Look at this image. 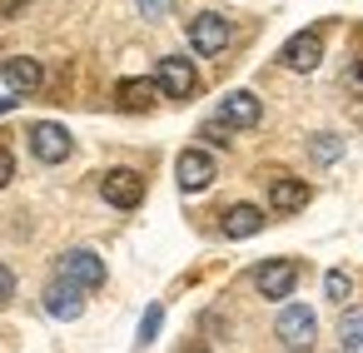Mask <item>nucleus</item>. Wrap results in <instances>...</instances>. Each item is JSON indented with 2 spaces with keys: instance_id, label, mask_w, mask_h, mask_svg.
Returning <instances> with one entry per match:
<instances>
[{
  "instance_id": "nucleus-1",
  "label": "nucleus",
  "mask_w": 363,
  "mask_h": 353,
  "mask_svg": "<svg viewBox=\"0 0 363 353\" xmlns=\"http://www.w3.org/2000/svg\"><path fill=\"white\" fill-rule=\"evenodd\" d=\"M274 333H279V343L289 353H308L313 338H318V313L308 303H284L279 318H274Z\"/></svg>"
},
{
  "instance_id": "nucleus-2",
  "label": "nucleus",
  "mask_w": 363,
  "mask_h": 353,
  "mask_svg": "<svg viewBox=\"0 0 363 353\" xmlns=\"http://www.w3.org/2000/svg\"><path fill=\"white\" fill-rule=\"evenodd\" d=\"M229 40H234V30H229V21L219 11H199L189 21V50L194 55H224Z\"/></svg>"
},
{
  "instance_id": "nucleus-3",
  "label": "nucleus",
  "mask_w": 363,
  "mask_h": 353,
  "mask_svg": "<svg viewBox=\"0 0 363 353\" xmlns=\"http://www.w3.org/2000/svg\"><path fill=\"white\" fill-rule=\"evenodd\" d=\"M26 140H30V155H35L40 164H60V159H70V150H75L70 130H65V125H55V120L30 125V130H26Z\"/></svg>"
},
{
  "instance_id": "nucleus-4",
  "label": "nucleus",
  "mask_w": 363,
  "mask_h": 353,
  "mask_svg": "<svg viewBox=\"0 0 363 353\" xmlns=\"http://www.w3.org/2000/svg\"><path fill=\"white\" fill-rule=\"evenodd\" d=\"M155 85H160V95H169V100H189V95L199 90V75H194L189 55H164V60L155 65Z\"/></svg>"
},
{
  "instance_id": "nucleus-5",
  "label": "nucleus",
  "mask_w": 363,
  "mask_h": 353,
  "mask_svg": "<svg viewBox=\"0 0 363 353\" xmlns=\"http://www.w3.org/2000/svg\"><path fill=\"white\" fill-rule=\"evenodd\" d=\"M318 60H323V35H318V30H298V35H289L284 50H279V65L294 70V75L318 70Z\"/></svg>"
},
{
  "instance_id": "nucleus-6",
  "label": "nucleus",
  "mask_w": 363,
  "mask_h": 353,
  "mask_svg": "<svg viewBox=\"0 0 363 353\" xmlns=\"http://www.w3.org/2000/svg\"><path fill=\"white\" fill-rule=\"evenodd\" d=\"M60 279L75 288H105V259L95 249H70L60 254Z\"/></svg>"
},
{
  "instance_id": "nucleus-7",
  "label": "nucleus",
  "mask_w": 363,
  "mask_h": 353,
  "mask_svg": "<svg viewBox=\"0 0 363 353\" xmlns=\"http://www.w3.org/2000/svg\"><path fill=\"white\" fill-rule=\"evenodd\" d=\"M214 174H219V169H214V155H209V150H179V159H174V179H179L184 194L209 189Z\"/></svg>"
},
{
  "instance_id": "nucleus-8",
  "label": "nucleus",
  "mask_w": 363,
  "mask_h": 353,
  "mask_svg": "<svg viewBox=\"0 0 363 353\" xmlns=\"http://www.w3.org/2000/svg\"><path fill=\"white\" fill-rule=\"evenodd\" d=\"M294 284H298V264H294V259H269V264H259V269H254V288H259L269 303L289 298V293H294Z\"/></svg>"
},
{
  "instance_id": "nucleus-9",
  "label": "nucleus",
  "mask_w": 363,
  "mask_h": 353,
  "mask_svg": "<svg viewBox=\"0 0 363 353\" xmlns=\"http://www.w3.org/2000/svg\"><path fill=\"white\" fill-rule=\"evenodd\" d=\"M100 194H105V204H115V209H140V204H145V179H140L135 169H105Z\"/></svg>"
},
{
  "instance_id": "nucleus-10",
  "label": "nucleus",
  "mask_w": 363,
  "mask_h": 353,
  "mask_svg": "<svg viewBox=\"0 0 363 353\" xmlns=\"http://www.w3.org/2000/svg\"><path fill=\"white\" fill-rule=\"evenodd\" d=\"M0 80L11 85V95H35V90L45 85V70H40V60H30V55H11L6 65H0Z\"/></svg>"
},
{
  "instance_id": "nucleus-11",
  "label": "nucleus",
  "mask_w": 363,
  "mask_h": 353,
  "mask_svg": "<svg viewBox=\"0 0 363 353\" xmlns=\"http://www.w3.org/2000/svg\"><path fill=\"white\" fill-rule=\"evenodd\" d=\"M219 120H224L229 130H254V125L264 120V105H259V95H249V90H234V95H224V105H219Z\"/></svg>"
},
{
  "instance_id": "nucleus-12",
  "label": "nucleus",
  "mask_w": 363,
  "mask_h": 353,
  "mask_svg": "<svg viewBox=\"0 0 363 353\" xmlns=\"http://www.w3.org/2000/svg\"><path fill=\"white\" fill-rule=\"evenodd\" d=\"M45 313H50V318H60V323H75V318L85 313V288H75V284L55 279V284L45 288Z\"/></svg>"
},
{
  "instance_id": "nucleus-13",
  "label": "nucleus",
  "mask_w": 363,
  "mask_h": 353,
  "mask_svg": "<svg viewBox=\"0 0 363 353\" xmlns=\"http://www.w3.org/2000/svg\"><path fill=\"white\" fill-rule=\"evenodd\" d=\"M303 204H308V184H303V179L279 174V179L269 184V209H274V214H298Z\"/></svg>"
},
{
  "instance_id": "nucleus-14",
  "label": "nucleus",
  "mask_w": 363,
  "mask_h": 353,
  "mask_svg": "<svg viewBox=\"0 0 363 353\" xmlns=\"http://www.w3.org/2000/svg\"><path fill=\"white\" fill-rule=\"evenodd\" d=\"M155 95H160V85H155V80H120V85H115V105H120V110H130V115L150 110V105H155Z\"/></svg>"
},
{
  "instance_id": "nucleus-15",
  "label": "nucleus",
  "mask_w": 363,
  "mask_h": 353,
  "mask_svg": "<svg viewBox=\"0 0 363 353\" xmlns=\"http://www.w3.org/2000/svg\"><path fill=\"white\" fill-rule=\"evenodd\" d=\"M264 229V209H254V204H229L224 209V234L229 239H254Z\"/></svg>"
},
{
  "instance_id": "nucleus-16",
  "label": "nucleus",
  "mask_w": 363,
  "mask_h": 353,
  "mask_svg": "<svg viewBox=\"0 0 363 353\" xmlns=\"http://www.w3.org/2000/svg\"><path fill=\"white\" fill-rule=\"evenodd\" d=\"M338 343H343V353H363V308L343 313V323H338Z\"/></svg>"
},
{
  "instance_id": "nucleus-17",
  "label": "nucleus",
  "mask_w": 363,
  "mask_h": 353,
  "mask_svg": "<svg viewBox=\"0 0 363 353\" xmlns=\"http://www.w3.org/2000/svg\"><path fill=\"white\" fill-rule=\"evenodd\" d=\"M308 155H313V164H333V159L343 155V140L323 130V135H313V140H308Z\"/></svg>"
},
{
  "instance_id": "nucleus-18",
  "label": "nucleus",
  "mask_w": 363,
  "mask_h": 353,
  "mask_svg": "<svg viewBox=\"0 0 363 353\" xmlns=\"http://www.w3.org/2000/svg\"><path fill=\"white\" fill-rule=\"evenodd\" d=\"M323 293H328L333 303H348V298H353V274H348V269H328V274H323Z\"/></svg>"
},
{
  "instance_id": "nucleus-19",
  "label": "nucleus",
  "mask_w": 363,
  "mask_h": 353,
  "mask_svg": "<svg viewBox=\"0 0 363 353\" xmlns=\"http://www.w3.org/2000/svg\"><path fill=\"white\" fill-rule=\"evenodd\" d=\"M160 323H164V308H160V303H150V308H145V318H140L135 348H150V343H155V333H160Z\"/></svg>"
},
{
  "instance_id": "nucleus-20",
  "label": "nucleus",
  "mask_w": 363,
  "mask_h": 353,
  "mask_svg": "<svg viewBox=\"0 0 363 353\" xmlns=\"http://www.w3.org/2000/svg\"><path fill=\"white\" fill-rule=\"evenodd\" d=\"M135 6H140L145 21H164V16L174 11V0H135Z\"/></svg>"
},
{
  "instance_id": "nucleus-21",
  "label": "nucleus",
  "mask_w": 363,
  "mask_h": 353,
  "mask_svg": "<svg viewBox=\"0 0 363 353\" xmlns=\"http://www.w3.org/2000/svg\"><path fill=\"white\" fill-rule=\"evenodd\" d=\"M199 135H204L209 145H229V125H224L219 115H214V120H204V125H199Z\"/></svg>"
},
{
  "instance_id": "nucleus-22",
  "label": "nucleus",
  "mask_w": 363,
  "mask_h": 353,
  "mask_svg": "<svg viewBox=\"0 0 363 353\" xmlns=\"http://www.w3.org/2000/svg\"><path fill=\"white\" fill-rule=\"evenodd\" d=\"M343 85H348L353 95H363V55H353V60H348V70H343Z\"/></svg>"
},
{
  "instance_id": "nucleus-23",
  "label": "nucleus",
  "mask_w": 363,
  "mask_h": 353,
  "mask_svg": "<svg viewBox=\"0 0 363 353\" xmlns=\"http://www.w3.org/2000/svg\"><path fill=\"white\" fill-rule=\"evenodd\" d=\"M11 174H16V155H11L6 145H0V189L11 184Z\"/></svg>"
},
{
  "instance_id": "nucleus-24",
  "label": "nucleus",
  "mask_w": 363,
  "mask_h": 353,
  "mask_svg": "<svg viewBox=\"0 0 363 353\" xmlns=\"http://www.w3.org/2000/svg\"><path fill=\"white\" fill-rule=\"evenodd\" d=\"M11 293H16V274H11L6 264H0V308L11 303Z\"/></svg>"
},
{
  "instance_id": "nucleus-25",
  "label": "nucleus",
  "mask_w": 363,
  "mask_h": 353,
  "mask_svg": "<svg viewBox=\"0 0 363 353\" xmlns=\"http://www.w3.org/2000/svg\"><path fill=\"white\" fill-rule=\"evenodd\" d=\"M26 6H30V0H0V21H16V16H26Z\"/></svg>"
},
{
  "instance_id": "nucleus-26",
  "label": "nucleus",
  "mask_w": 363,
  "mask_h": 353,
  "mask_svg": "<svg viewBox=\"0 0 363 353\" xmlns=\"http://www.w3.org/2000/svg\"><path fill=\"white\" fill-rule=\"evenodd\" d=\"M16 100H21V95H0V115H6V110H16Z\"/></svg>"
},
{
  "instance_id": "nucleus-27",
  "label": "nucleus",
  "mask_w": 363,
  "mask_h": 353,
  "mask_svg": "<svg viewBox=\"0 0 363 353\" xmlns=\"http://www.w3.org/2000/svg\"><path fill=\"white\" fill-rule=\"evenodd\" d=\"M189 353H209V348H189Z\"/></svg>"
}]
</instances>
